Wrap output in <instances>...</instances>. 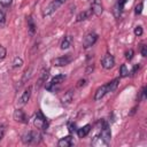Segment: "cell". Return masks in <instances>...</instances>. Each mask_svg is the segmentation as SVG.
I'll use <instances>...</instances> for the list:
<instances>
[{
  "instance_id": "cell-15",
  "label": "cell",
  "mask_w": 147,
  "mask_h": 147,
  "mask_svg": "<svg viewBox=\"0 0 147 147\" xmlns=\"http://www.w3.org/2000/svg\"><path fill=\"white\" fill-rule=\"evenodd\" d=\"M91 129H92L91 124H86V125H84V126L77 129V134H78V137H79V138H85V137L90 133Z\"/></svg>"
},
{
  "instance_id": "cell-16",
  "label": "cell",
  "mask_w": 147,
  "mask_h": 147,
  "mask_svg": "<svg viewBox=\"0 0 147 147\" xmlns=\"http://www.w3.org/2000/svg\"><path fill=\"white\" fill-rule=\"evenodd\" d=\"M93 15L92 10L91 9H87V10H84L82 13H79L77 16H76V22H82V21H85L87 20L88 17H91Z\"/></svg>"
},
{
  "instance_id": "cell-25",
  "label": "cell",
  "mask_w": 147,
  "mask_h": 147,
  "mask_svg": "<svg viewBox=\"0 0 147 147\" xmlns=\"http://www.w3.org/2000/svg\"><path fill=\"white\" fill-rule=\"evenodd\" d=\"M142 8H144V3H142V2L138 3V5L136 6V8H134V14H136V15H140V14L142 13Z\"/></svg>"
},
{
  "instance_id": "cell-10",
  "label": "cell",
  "mask_w": 147,
  "mask_h": 147,
  "mask_svg": "<svg viewBox=\"0 0 147 147\" xmlns=\"http://www.w3.org/2000/svg\"><path fill=\"white\" fill-rule=\"evenodd\" d=\"M31 92H32V86H28L24 90V92L22 93V95L18 99V105L20 106H24V105L28 103V101L30 100V96H31Z\"/></svg>"
},
{
  "instance_id": "cell-24",
  "label": "cell",
  "mask_w": 147,
  "mask_h": 147,
  "mask_svg": "<svg viewBox=\"0 0 147 147\" xmlns=\"http://www.w3.org/2000/svg\"><path fill=\"white\" fill-rule=\"evenodd\" d=\"M113 13H114V15H115V17L116 18H118L119 16H121V14H122V9L117 6V3L114 6V9H113Z\"/></svg>"
},
{
  "instance_id": "cell-8",
  "label": "cell",
  "mask_w": 147,
  "mask_h": 147,
  "mask_svg": "<svg viewBox=\"0 0 147 147\" xmlns=\"http://www.w3.org/2000/svg\"><path fill=\"white\" fill-rule=\"evenodd\" d=\"M90 3H91V10L93 13V15L95 16H100L103 11V8H102V3L100 0H90Z\"/></svg>"
},
{
  "instance_id": "cell-31",
  "label": "cell",
  "mask_w": 147,
  "mask_h": 147,
  "mask_svg": "<svg viewBox=\"0 0 147 147\" xmlns=\"http://www.w3.org/2000/svg\"><path fill=\"white\" fill-rule=\"evenodd\" d=\"M5 132H6V125L5 124H1L0 125V141L2 140V138L5 136Z\"/></svg>"
},
{
  "instance_id": "cell-32",
  "label": "cell",
  "mask_w": 147,
  "mask_h": 147,
  "mask_svg": "<svg viewBox=\"0 0 147 147\" xmlns=\"http://www.w3.org/2000/svg\"><path fill=\"white\" fill-rule=\"evenodd\" d=\"M140 53H141V55H142L144 57L147 56V46H146V45H141V47H140Z\"/></svg>"
},
{
  "instance_id": "cell-19",
  "label": "cell",
  "mask_w": 147,
  "mask_h": 147,
  "mask_svg": "<svg viewBox=\"0 0 147 147\" xmlns=\"http://www.w3.org/2000/svg\"><path fill=\"white\" fill-rule=\"evenodd\" d=\"M71 42H72V37L69 34L64 36L62 39V42H61V49H68L71 46Z\"/></svg>"
},
{
  "instance_id": "cell-18",
  "label": "cell",
  "mask_w": 147,
  "mask_h": 147,
  "mask_svg": "<svg viewBox=\"0 0 147 147\" xmlns=\"http://www.w3.org/2000/svg\"><path fill=\"white\" fill-rule=\"evenodd\" d=\"M48 75H49V70H48V69H42V70H41L40 77H39V79H38V88H39L44 83H46V80H47V78H48Z\"/></svg>"
},
{
  "instance_id": "cell-6",
  "label": "cell",
  "mask_w": 147,
  "mask_h": 147,
  "mask_svg": "<svg viewBox=\"0 0 147 147\" xmlns=\"http://www.w3.org/2000/svg\"><path fill=\"white\" fill-rule=\"evenodd\" d=\"M61 5H62V3H60L59 1L53 0L48 6L45 7V9H44V11H42V16L45 17V16H49V15H52L53 13H55V11L59 9V7H60Z\"/></svg>"
},
{
  "instance_id": "cell-36",
  "label": "cell",
  "mask_w": 147,
  "mask_h": 147,
  "mask_svg": "<svg viewBox=\"0 0 147 147\" xmlns=\"http://www.w3.org/2000/svg\"><path fill=\"white\" fill-rule=\"evenodd\" d=\"M93 69H94V64H93V63H92V64H88V65H87V69H86V74L90 75V74L93 71Z\"/></svg>"
},
{
  "instance_id": "cell-12",
  "label": "cell",
  "mask_w": 147,
  "mask_h": 147,
  "mask_svg": "<svg viewBox=\"0 0 147 147\" xmlns=\"http://www.w3.org/2000/svg\"><path fill=\"white\" fill-rule=\"evenodd\" d=\"M74 145V138L71 136H67V137H63L61 138L59 141H57V146L59 147H70Z\"/></svg>"
},
{
  "instance_id": "cell-20",
  "label": "cell",
  "mask_w": 147,
  "mask_h": 147,
  "mask_svg": "<svg viewBox=\"0 0 147 147\" xmlns=\"http://www.w3.org/2000/svg\"><path fill=\"white\" fill-rule=\"evenodd\" d=\"M118 83H119V77L113 79V80L109 82V83H107V90H108V93H109V92H114V91L117 88Z\"/></svg>"
},
{
  "instance_id": "cell-22",
  "label": "cell",
  "mask_w": 147,
  "mask_h": 147,
  "mask_svg": "<svg viewBox=\"0 0 147 147\" xmlns=\"http://www.w3.org/2000/svg\"><path fill=\"white\" fill-rule=\"evenodd\" d=\"M129 76V69L126 67V64H122L121 68H119V77H126Z\"/></svg>"
},
{
  "instance_id": "cell-21",
  "label": "cell",
  "mask_w": 147,
  "mask_h": 147,
  "mask_svg": "<svg viewBox=\"0 0 147 147\" xmlns=\"http://www.w3.org/2000/svg\"><path fill=\"white\" fill-rule=\"evenodd\" d=\"M72 95H74L72 91H71V90L68 91V92L64 94V96L62 98V102H63V105H68V103H70L71 100H72Z\"/></svg>"
},
{
  "instance_id": "cell-37",
  "label": "cell",
  "mask_w": 147,
  "mask_h": 147,
  "mask_svg": "<svg viewBox=\"0 0 147 147\" xmlns=\"http://www.w3.org/2000/svg\"><path fill=\"white\" fill-rule=\"evenodd\" d=\"M85 85H86V80L85 79H79L78 80V84H77L78 87H82V86H85Z\"/></svg>"
},
{
  "instance_id": "cell-35",
  "label": "cell",
  "mask_w": 147,
  "mask_h": 147,
  "mask_svg": "<svg viewBox=\"0 0 147 147\" xmlns=\"http://www.w3.org/2000/svg\"><path fill=\"white\" fill-rule=\"evenodd\" d=\"M68 127H69V131H70V132H75V131H77V130H76V125H75V123H68Z\"/></svg>"
},
{
  "instance_id": "cell-9",
  "label": "cell",
  "mask_w": 147,
  "mask_h": 147,
  "mask_svg": "<svg viewBox=\"0 0 147 147\" xmlns=\"http://www.w3.org/2000/svg\"><path fill=\"white\" fill-rule=\"evenodd\" d=\"M71 56H70V54H67V55H64V56H60V57H56V59H54L53 60V63H54V65H56V67H64V65H67V64H69L70 62H71Z\"/></svg>"
},
{
  "instance_id": "cell-33",
  "label": "cell",
  "mask_w": 147,
  "mask_h": 147,
  "mask_svg": "<svg viewBox=\"0 0 147 147\" xmlns=\"http://www.w3.org/2000/svg\"><path fill=\"white\" fill-rule=\"evenodd\" d=\"M139 100H146V86H144L141 88V92H140V98Z\"/></svg>"
},
{
  "instance_id": "cell-17",
  "label": "cell",
  "mask_w": 147,
  "mask_h": 147,
  "mask_svg": "<svg viewBox=\"0 0 147 147\" xmlns=\"http://www.w3.org/2000/svg\"><path fill=\"white\" fill-rule=\"evenodd\" d=\"M26 22H28V30H29V33H30L31 36H33V34L36 33V31H37V25L34 24V21H33V18H32L31 16H29V17L26 18Z\"/></svg>"
},
{
  "instance_id": "cell-14",
  "label": "cell",
  "mask_w": 147,
  "mask_h": 147,
  "mask_svg": "<svg viewBox=\"0 0 147 147\" xmlns=\"http://www.w3.org/2000/svg\"><path fill=\"white\" fill-rule=\"evenodd\" d=\"M92 146H95V147H107L109 144L103 139V138H101L100 136H95L94 138H93V140H92Z\"/></svg>"
},
{
  "instance_id": "cell-26",
  "label": "cell",
  "mask_w": 147,
  "mask_h": 147,
  "mask_svg": "<svg viewBox=\"0 0 147 147\" xmlns=\"http://www.w3.org/2000/svg\"><path fill=\"white\" fill-rule=\"evenodd\" d=\"M133 54H134V52H133V49H132V48L127 49V51L125 52V59H126L127 61H131V60H132V57H133Z\"/></svg>"
},
{
  "instance_id": "cell-27",
  "label": "cell",
  "mask_w": 147,
  "mask_h": 147,
  "mask_svg": "<svg viewBox=\"0 0 147 147\" xmlns=\"http://www.w3.org/2000/svg\"><path fill=\"white\" fill-rule=\"evenodd\" d=\"M6 23V14L2 9H0V26H3Z\"/></svg>"
},
{
  "instance_id": "cell-1",
  "label": "cell",
  "mask_w": 147,
  "mask_h": 147,
  "mask_svg": "<svg viewBox=\"0 0 147 147\" xmlns=\"http://www.w3.org/2000/svg\"><path fill=\"white\" fill-rule=\"evenodd\" d=\"M41 140V134L38 131H29L22 137V141L24 145H37Z\"/></svg>"
},
{
  "instance_id": "cell-28",
  "label": "cell",
  "mask_w": 147,
  "mask_h": 147,
  "mask_svg": "<svg viewBox=\"0 0 147 147\" xmlns=\"http://www.w3.org/2000/svg\"><path fill=\"white\" fill-rule=\"evenodd\" d=\"M6 55H7V49H6L2 45H0V61L5 60Z\"/></svg>"
},
{
  "instance_id": "cell-30",
  "label": "cell",
  "mask_w": 147,
  "mask_h": 147,
  "mask_svg": "<svg viewBox=\"0 0 147 147\" xmlns=\"http://www.w3.org/2000/svg\"><path fill=\"white\" fill-rule=\"evenodd\" d=\"M139 69H140V64H139V63H138V64H134V65H133V68H132V70H131L129 74H130L131 76H133V75H136V74H137V71H138Z\"/></svg>"
},
{
  "instance_id": "cell-7",
  "label": "cell",
  "mask_w": 147,
  "mask_h": 147,
  "mask_svg": "<svg viewBox=\"0 0 147 147\" xmlns=\"http://www.w3.org/2000/svg\"><path fill=\"white\" fill-rule=\"evenodd\" d=\"M101 138H103L108 144L110 142V139H111V132H110V127H109V124L107 122H102V125H101V132L99 134Z\"/></svg>"
},
{
  "instance_id": "cell-4",
  "label": "cell",
  "mask_w": 147,
  "mask_h": 147,
  "mask_svg": "<svg viewBox=\"0 0 147 147\" xmlns=\"http://www.w3.org/2000/svg\"><path fill=\"white\" fill-rule=\"evenodd\" d=\"M96 40H98V34L95 32H90L83 39V47L84 48H90L96 42Z\"/></svg>"
},
{
  "instance_id": "cell-38",
  "label": "cell",
  "mask_w": 147,
  "mask_h": 147,
  "mask_svg": "<svg viewBox=\"0 0 147 147\" xmlns=\"http://www.w3.org/2000/svg\"><path fill=\"white\" fill-rule=\"evenodd\" d=\"M56 1H59V2H60V3H64V2H65V1H67V0H56Z\"/></svg>"
},
{
  "instance_id": "cell-3",
  "label": "cell",
  "mask_w": 147,
  "mask_h": 147,
  "mask_svg": "<svg viewBox=\"0 0 147 147\" xmlns=\"http://www.w3.org/2000/svg\"><path fill=\"white\" fill-rule=\"evenodd\" d=\"M33 124L37 129H41V130H46L48 127V121L40 110L36 113L34 118H33Z\"/></svg>"
},
{
  "instance_id": "cell-2",
  "label": "cell",
  "mask_w": 147,
  "mask_h": 147,
  "mask_svg": "<svg viewBox=\"0 0 147 147\" xmlns=\"http://www.w3.org/2000/svg\"><path fill=\"white\" fill-rule=\"evenodd\" d=\"M65 78H67V76H65L64 74L56 75L55 77H53V78H52V80H51L48 84H46V85H45L46 90H47V91H49V92H55V91H57L59 86H60V85L65 80Z\"/></svg>"
},
{
  "instance_id": "cell-5",
  "label": "cell",
  "mask_w": 147,
  "mask_h": 147,
  "mask_svg": "<svg viewBox=\"0 0 147 147\" xmlns=\"http://www.w3.org/2000/svg\"><path fill=\"white\" fill-rule=\"evenodd\" d=\"M114 64H115V59H114V56H113L111 54H109V53L105 54L103 57L101 59V65H102V68L106 69V70L111 69V68L114 67Z\"/></svg>"
},
{
  "instance_id": "cell-23",
  "label": "cell",
  "mask_w": 147,
  "mask_h": 147,
  "mask_svg": "<svg viewBox=\"0 0 147 147\" xmlns=\"http://www.w3.org/2000/svg\"><path fill=\"white\" fill-rule=\"evenodd\" d=\"M13 68H20V67H22V64H23V60H22V57H20V56H16L14 60H13Z\"/></svg>"
},
{
  "instance_id": "cell-34",
  "label": "cell",
  "mask_w": 147,
  "mask_h": 147,
  "mask_svg": "<svg viewBox=\"0 0 147 147\" xmlns=\"http://www.w3.org/2000/svg\"><path fill=\"white\" fill-rule=\"evenodd\" d=\"M126 1H127V0H117V2H116V3H117V6L123 10V8H124V6H125Z\"/></svg>"
},
{
  "instance_id": "cell-13",
  "label": "cell",
  "mask_w": 147,
  "mask_h": 147,
  "mask_svg": "<svg viewBox=\"0 0 147 147\" xmlns=\"http://www.w3.org/2000/svg\"><path fill=\"white\" fill-rule=\"evenodd\" d=\"M107 93H108L107 84H105V85H102L101 87H99V88L95 91V94H94V101H99V100H101Z\"/></svg>"
},
{
  "instance_id": "cell-11",
  "label": "cell",
  "mask_w": 147,
  "mask_h": 147,
  "mask_svg": "<svg viewBox=\"0 0 147 147\" xmlns=\"http://www.w3.org/2000/svg\"><path fill=\"white\" fill-rule=\"evenodd\" d=\"M13 117H14V119L16 121V122H20V123H28V116H26V114L24 113V110H22V109H16L15 111H14V114H13Z\"/></svg>"
},
{
  "instance_id": "cell-29",
  "label": "cell",
  "mask_w": 147,
  "mask_h": 147,
  "mask_svg": "<svg viewBox=\"0 0 147 147\" xmlns=\"http://www.w3.org/2000/svg\"><path fill=\"white\" fill-rule=\"evenodd\" d=\"M142 28L140 26V25H137L136 28H134V34L137 36V37H140L141 34H142Z\"/></svg>"
}]
</instances>
